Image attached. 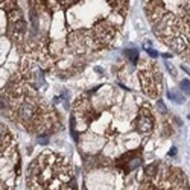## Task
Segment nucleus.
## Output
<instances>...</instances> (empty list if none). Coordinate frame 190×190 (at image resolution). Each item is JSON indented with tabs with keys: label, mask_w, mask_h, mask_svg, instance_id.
Returning a JSON list of instances; mask_svg holds the SVG:
<instances>
[{
	"label": "nucleus",
	"mask_w": 190,
	"mask_h": 190,
	"mask_svg": "<svg viewBox=\"0 0 190 190\" xmlns=\"http://www.w3.org/2000/svg\"><path fill=\"white\" fill-rule=\"evenodd\" d=\"M28 190H78L75 167L66 155L46 151L28 166Z\"/></svg>",
	"instance_id": "f257e3e1"
},
{
	"label": "nucleus",
	"mask_w": 190,
	"mask_h": 190,
	"mask_svg": "<svg viewBox=\"0 0 190 190\" xmlns=\"http://www.w3.org/2000/svg\"><path fill=\"white\" fill-rule=\"evenodd\" d=\"M20 176V158L14 136L2 123V190H15Z\"/></svg>",
	"instance_id": "f03ea898"
},
{
	"label": "nucleus",
	"mask_w": 190,
	"mask_h": 190,
	"mask_svg": "<svg viewBox=\"0 0 190 190\" xmlns=\"http://www.w3.org/2000/svg\"><path fill=\"white\" fill-rule=\"evenodd\" d=\"M138 79L143 93H146L149 97L157 99L160 94V90L163 88V76L158 71L157 64H149L148 61L140 63V70H138Z\"/></svg>",
	"instance_id": "7ed1b4c3"
},
{
	"label": "nucleus",
	"mask_w": 190,
	"mask_h": 190,
	"mask_svg": "<svg viewBox=\"0 0 190 190\" xmlns=\"http://www.w3.org/2000/svg\"><path fill=\"white\" fill-rule=\"evenodd\" d=\"M167 96H169V99H171L172 102H175V104H178V105L184 104V96H183V93H179V91H169Z\"/></svg>",
	"instance_id": "20e7f679"
},
{
	"label": "nucleus",
	"mask_w": 190,
	"mask_h": 190,
	"mask_svg": "<svg viewBox=\"0 0 190 190\" xmlns=\"http://www.w3.org/2000/svg\"><path fill=\"white\" fill-rule=\"evenodd\" d=\"M179 88H181V91H184V93L190 94V79H184V81H181Z\"/></svg>",
	"instance_id": "39448f33"
},
{
	"label": "nucleus",
	"mask_w": 190,
	"mask_h": 190,
	"mask_svg": "<svg viewBox=\"0 0 190 190\" xmlns=\"http://www.w3.org/2000/svg\"><path fill=\"white\" fill-rule=\"evenodd\" d=\"M157 108H158V111H160V113H163V114H166V113H167L166 105H164L163 101H158V102H157Z\"/></svg>",
	"instance_id": "423d86ee"
},
{
	"label": "nucleus",
	"mask_w": 190,
	"mask_h": 190,
	"mask_svg": "<svg viewBox=\"0 0 190 190\" xmlns=\"http://www.w3.org/2000/svg\"><path fill=\"white\" fill-rule=\"evenodd\" d=\"M166 67H167V69H169V71H171V73H172L173 76H175V75H176V70L173 69V67H172V64H171V63H169V61H166Z\"/></svg>",
	"instance_id": "0eeeda50"
},
{
	"label": "nucleus",
	"mask_w": 190,
	"mask_h": 190,
	"mask_svg": "<svg viewBox=\"0 0 190 190\" xmlns=\"http://www.w3.org/2000/svg\"><path fill=\"white\" fill-rule=\"evenodd\" d=\"M146 52L149 53V55H151L152 58H157V56H158V53H157L155 50H152V49H149V47H146Z\"/></svg>",
	"instance_id": "6e6552de"
},
{
	"label": "nucleus",
	"mask_w": 190,
	"mask_h": 190,
	"mask_svg": "<svg viewBox=\"0 0 190 190\" xmlns=\"http://www.w3.org/2000/svg\"><path fill=\"white\" fill-rule=\"evenodd\" d=\"M59 2H61L64 6H69V5H71V2H73V0H59Z\"/></svg>",
	"instance_id": "1a4fd4ad"
},
{
	"label": "nucleus",
	"mask_w": 190,
	"mask_h": 190,
	"mask_svg": "<svg viewBox=\"0 0 190 190\" xmlns=\"http://www.w3.org/2000/svg\"><path fill=\"white\" fill-rule=\"evenodd\" d=\"M175 154H176V148H172V149H171V155H175Z\"/></svg>",
	"instance_id": "9d476101"
},
{
	"label": "nucleus",
	"mask_w": 190,
	"mask_h": 190,
	"mask_svg": "<svg viewBox=\"0 0 190 190\" xmlns=\"http://www.w3.org/2000/svg\"><path fill=\"white\" fill-rule=\"evenodd\" d=\"M189 119H190V116H189Z\"/></svg>",
	"instance_id": "9b49d317"
}]
</instances>
